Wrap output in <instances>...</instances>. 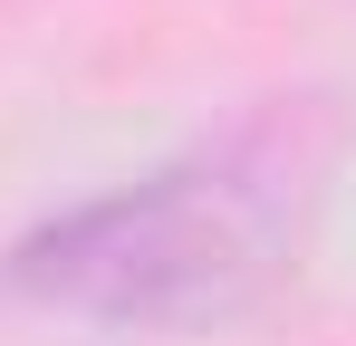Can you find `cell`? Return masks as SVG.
I'll use <instances>...</instances> for the list:
<instances>
[{
  "label": "cell",
  "mask_w": 356,
  "mask_h": 346,
  "mask_svg": "<svg viewBox=\"0 0 356 346\" xmlns=\"http://www.w3.org/2000/svg\"><path fill=\"white\" fill-rule=\"evenodd\" d=\"M308 192L318 154L270 115L49 222L19 250V288L87 318H222L289 270Z\"/></svg>",
  "instance_id": "obj_1"
}]
</instances>
